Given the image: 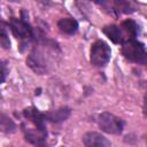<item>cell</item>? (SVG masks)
<instances>
[{"label":"cell","mask_w":147,"mask_h":147,"mask_svg":"<svg viewBox=\"0 0 147 147\" xmlns=\"http://www.w3.org/2000/svg\"><path fill=\"white\" fill-rule=\"evenodd\" d=\"M111 57V48L103 40H96L92 44L90 51L91 63L95 67H105Z\"/></svg>","instance_id":"2"},{"label":"cell","mask_w":147,"mask_h":147,"mask_svg":"<svg viewBox=\"0 0 147 147\" xmlns=\"http://www.w3.org/2000/svg\"><path fill=\"white\" fill-rule=\"evenodd\" d=\"M119 31H121V37H122V41L123 44L130 40H133L139 31V26L138 24L133 21V20H126L124 22H122L121 25H118Z\"/></svg>","instance_id":"6"},{"label":"cell","mask_w":147,"mask_h":147,"mask_svg":"<svg viewBox=\"0 0 147 147\" xmlns=\"http://www.w3.org/2000/svg\"><path fill=\"white\" fill-rule=\"evenodd\" d=\"M0 130L5 132H13L15 131V124L9 117H7L6 115H1L0 116Z\"/></svg>","instance_id":"14"},{"label":"cell","mask_w":147,"mask_h":147,"mask_svg":"<svg viewBox=\"0 0 147 147\" xmlns=\"http://www.w3.org/2000/svg\"><path fill=\"white\" fill-rule=\"evenodd\" d=\"M26 64L38 75H44L48 71V60L45 56L44 51H40L38 48L33 49L26 59Z\"/></svg>","instance_id":"4"},{"label":"cell","mask_w":147,"mask_h":147,"mask_svg":"<svg viewBox=\"0 0 147 147\" xmlns=\"http://www.w3.org/2000/svg\"><path fill=\"white\" fill-rule=\"evenodd\" d=\"M9 25L14 36L22 42H29L33 38V31L26 21L22 18H11Z\"/></svg>","instance_id":"5"},{"label":"cell","mask_w":147,"mask_h":147,"mask_svg":"<svg viewBox=\"0 0 147 147\" xmlns=\"http://www.w3.org/2000/svg\"><path fill=\"white\" fill-rule=\"evenodd\" d=\"M0 46L5 49L10 48V39L8 37L7 29L2 22H0Z\"/></svg>","instance_id":"13"},{"label":"cell","mask_w":147,"mask_h":147,"mask_svg":"<svg viewBox=\"0 0 147 147\" xmlns=\"http://www.w3.org/2000/svg\"><path fill=\"white\" fill-rule=\"evenodd\" d=\"M122 54L131 62L145 64L147 61V53L145 45L136 39L122 44Z\"/></svg>","instance_id":"1"},{"label":"cell","mask_w":147,"mask_h":147,"mask_svg":"<svg viewBox=\"0 0 147 147\" xmlns=\"http://www.w3.org/2000/svg\"><path fill=\"white\" fill-rule=\"evenodd\" d=\"M24 116L31 122L33 123V125L36 126L37 130H39L41 133L47 134L46 132V127H45V117L44 114L39 113L36 108H26L24 110Z\"/></svg>","instance_id":"9"},{"label":"cell","mask_w":147,"mask_h":147,"mask_svg":"<svg viewBox=\"0 0 147 147\" xmlns=\"http://www.w3.org/2000/svg\"><path fill=\"white\" fill-rule=\"evenodd\" d=\"M22 127H23V133H24V137H25L26 141L34 145L36 147H47V144H46V136L47 134L41 133L37 129L33 130V129L26 127L24 125Z\"/></svg>","instance_id":"8"},{"label":"cell","mask_w":147,"mask_h":147,"mask_svg":"<svg viewBox=\"0 0 147 147\" xmlns=\"http://www.w3.org/2000/svg\"><path fill=\"white\" fill-rule=\"evenodd\" d=\"M96 121H98L99 127L103 132L109 133V134H119V133H122L123 127H124L123 121L118 116H116L111 113H108V111L101 113L98 116Z\"/></svg>","instance_id":"3"},{"label":"cell","mask_w":147,"mask_h":147,"mask_svg":"<svg viewBox=\"0 0 147 147\" xmlns=\"http://www.w3.org/2000/svg\"><path fill=\"white\" fill-rule=\"evenodd\" d=\"M8 72H9V69H8L7 62L0 60V83H3L6 80Z\"/></svg>","instance_id":"15"},{"label":"cell","mask_w":147,"mask_h":147,"mask_svg":"<svg viewBox=\"0 0 147 147\" xmlns=\"http://www.w3.org/2000/svg\"><path fill=\"white\" fill-rule=\"evenodd\" d=\"M57 28L60 29L61 32L65 34H74L78 30V22L71 17H64V18L59 20Z\"/></svg>","instance_id":"10"},{"label":"cell","mask_w":147,"mask_h":147,"mask_svg":"<svg viewBox=\"0 0 147 147\" xmlns=\"http://www.w3.org/2000/svg\"><path fill=\"white\" fill-rule=\"evenodd\" d=\"M85 147H110V141L98 132H87L83 137Z\"/></svg>","instance_id":"7"},{"label":"cell","mask_w":147,"mask_h":147,"mask_svg":"<svg viewBox=\"0 0 147 147\" xmlns=\"http://www.w3.org/2000/svg\"><path fill=\"white\" fill-rule=\"evenodd\" d=\"M70 113H71V110L68 107H63V108H59L56 110H53V111L44 114V117H45V121L47 119V121L57 123V122L65 121L70 116Z\"/></svg>","instance_id":"11"},{"label":"cell","mask_w":147,"mask_h":147,"mask_svg":"<svg viewBox=\"0 0 147 147\" xmlns=\"http://www.w3.org/2000/svg\"><path fill=\"white\" fill-rule=\"evenodd\" d=\"M103 33L115 44H123L122 41V37H121V31L118 25L111 24V25H107L103 28Z\"/></svg>","instance_id":"12"}]
</instances>
